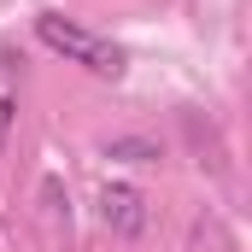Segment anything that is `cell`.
Instances as JSON below:
<instances>
[{
    "label": "cell",
    "mask_w": 252,
    "mask_h": 252,
    "mask_svg": "<svg viewBox=\"0 0 252 252\" xmlns=\"http://www.w3.org/2000/svg\"><path fill=\"white\" fill-rule=\"evenodd\" d=\"M18 100H24V59L12 47H0V153H6L12 124H18Z\"/></svg>",
    "instance_id": "3"
},
{
    "label": "cell",
    "mask_w": 252,
    "mask_h": 252,
    "mask_svg": "<svg viewBox=\"0 0 252 252\" xmlns=\"http://www.w3.org/2000/svg\"><path fill=\"white\" fill-rule=\"evenodd\" d=\"M100 223H106L118 241H141V235H147V223H153L147 193L129 188V182H106V188H100Z\"/></svg>",
    "instance_id": "2"
},
{
    "label": "cell",
    "mask_w": 252,
    "mask_h": 252,
    "mask_svg": "<svg viewBox=\"0 0 252 252\" xmlns=\"http://www.w3.org/2000/svg\"><path fill=\"white\" fill-rule=\"evenodd\" d=\"M106 158H129V164H153V158H158V147H153V141H112V147H106Z\"/></svg>",
    "instance_id": "4"
},
{
    "label": "cell",
    "mask_w": 252,
    "mask_h": 252,
    "mask_svg": "<svg viewBox=\"0 0 252 252\" xmlns=\"http://www.w3.org/2000/svg\"><path fill=\"white\" fill-rule=\"evenodd\" d=\"M35 41H41L47 53H59L64 64H82L88 76H106V82H118L129 70V53L112 35H94L88 24H76V18H64V12H41V18H35Z\"/></svg>",
    "instance_id": "1"
}]
</instances>
